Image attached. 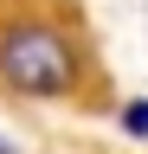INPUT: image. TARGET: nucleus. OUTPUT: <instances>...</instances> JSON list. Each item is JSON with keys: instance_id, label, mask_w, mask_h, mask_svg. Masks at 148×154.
Here are the masks:
<instances>
[{"instance_id": "f257e3e1", "label": "nucleus", "mask_w": 148, "mask_h": 154, "mask_svg": "<svg viewBox=\"0 0 148 154\" xmlns=\"http://www.w3.org/2000/svg\"><path fill=\"white\" fill-rule=\"evenodd\" d=\"M0 71H7V84H20L32 96H52L71 84V45L52 26H13L0 38Z\"/></svg>"}, {"instance_id": "f03ea898", "label": "nucleus", "mask_w": 148, "mask_h": 154, "mask_svg": "<svg viewBox=\"0 0 148 154\" xmlns=\"http://www.w3.org/2000/svg\"><path fill=\"white\" fill-rule=\"evenodd\" d=\"M122 122H129V135H148V103H129Z\"/></svg>"}, {"instance_id": "7ed1b4c3", "label": "nucleus", "mask_w": 148, "mask_h": 154, "mask_svg": "<svg viewBox=\"0 0 148 154\" xmlns=\"http://www.w3.org/2000/svg\"><path fill=\"white\" fill-rule=\"evenodd\" d=\"M0 154H13V148H7V141H0Z\"/></svg>"}]
</instances>
